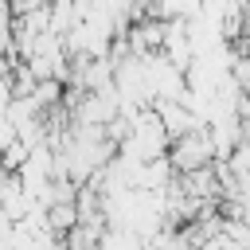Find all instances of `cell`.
Returning a JSON list of instances; mask_svg holds the SVG:
<instances>
[{"label":"cell","instance_id":"6da1fadb","mask_svg":"<svg viewBox=\"0 0 250 250\" xmlns=\"http://www.w3.org/2000/svg\"><path fill=\"white\" fill-rule=\"evenodd\" d=\"M215 137H211V129H203V125H195V129H188L184 137H176L172 145H168V164H172V172H195V168H207V164H215Z\"/></svg>","mask_w":250,"mask_h":250}]
</instances>
